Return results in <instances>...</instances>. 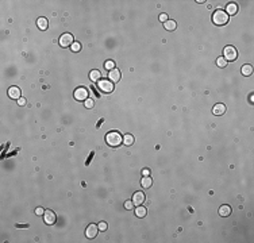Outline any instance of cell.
Listing matches in <instances>:
<instances>
[{"mask_svg": "<svg viewBox=\"0 0 254 243\" xmlns=\"http://www.w3.org/2000/svg\"><path fill=\"white\" fill-rule=\"evenodd\" d=\"M106 142L108 146H111V147H116V146H119L122 142H123V137H122L118 131H110V133L106 135Z\"/></svg>", "mask_w": 254, "mask_h": 243, "instance_id": "cell-1", "label": "cell"}, {"mask_svg": "<svg viewBox=\"0 0 254 243\" xmlns=\"http://www.w3.org/2000/svg\"><path fill=\"white\" fill-rule=\"evenodd\" d=\"M212 22L216 26H224L228 22V15L226 14V11L223 10H216L215 12L212 14Z\"/></svg>", "mask_w": 254, "mask_h": 243, "instance_id": "cell-2", "label": "cell"}, {"mask_svg": "<svg viewBox=\"0 0 254 243\" xmlns=\"http://www.w3.org/2000/svg\"><path fill=\"white\" fill-rule=\"evenodd\" d=\"M238 57V51L234 46H226L223 50V58L226 61H235Z\"/></svg>", "mask_w": 254, "mask_h": 243, "instance_id": "cell-3", "label": "cell"}, {"mask_svg": "<svg viewBox=\"0 0 254 243\" xmlns=\"http://www.w3.org/2000/svg\"><path fill=\"white\" fill-rule=\"evenodd\" d=\"M99 89L104 93H111L114 91V83L111 80H107V78H103V80H99Z\"/></svg>", "mask_w": 254, "mask_h": 243, "instance_id": "cell-4", "label": "cell"}, {"mask_svg": "<svg viewBox=\"0 0 254 243\" xmlns=\"http://www.w3.org/2000/svg\"><path fill=\"white\" fill-rule=\"evenodd\" d=\"M58 42H60V46H62V47H69V46H72L73 42H74L73 41V35L69 34V33L62 34Z\"/></svg>", "mask_w": 254, "mask_h": 243, "instance_id": "cell-5", "label": "cell"}, {"mask_svg": "<svg viewBox=\"0 0 254 243\" xmlns=\"http://www.w3.org/2000/svg\"><path fill=\"white\" fill-rule=\"evenodd\" d=\"M73 96H74V99H76V100H78V101H85V100L88 99V89L83 88V87L77 88L76 91H74Z\"/></svg>", "mask_w": 254, "mask_h": 243, "instance_id": "cell-6", "label": "cell"}, {"mask_svg": "<svg viewBox=\"0 0 254 243\" xmlns=\"http://www.w3.org/2000/svg\"><path fill=\"white\" fill-rule=\"evenodd\" d=\"M44 220H45L46 224H49V226L54 224V223H56V213L53 212L52 209L45 211V213H44Z\"/></svg>", "mask_w": 254, "mask_h": 243, "instance_id": "cell-7", "label": "cell"}, {"mask_svg": "<svg viewBox=\"0 0 254 243\" xmlns=\"http://www.w3.org/2000/svg\"><path fill=\"white\" fill-rule=\"evenodd\" d=\"M98 232H99L98 226H95V224H89V226L87 227V231H85V235H87V238L92 239V238H95L96 235H98Z\"/></svg>", "mask_w": 254, "mask_h": 243, "instance_id": "cell-8", "label": "cell"}, {"mask_svg": "<svg viewBox=\"0 0 254 243\" xmlns=\"http://www.w3.org/2000/svg\"><path fill=\"white\" fill-rule=\"evenodd\" d=\"M144 201H145V193H144V192H135L134 196H133V203H134V205H135V207H137V205H141Z\"/></svg>", "mask_w": 254, "mask_h": 243, "instance_id": "cell-9", "label": "cell"}, {"mask_svg": "<svg viewBox=\"0 0 254 243\" xmlns=\"http://www.w3.org/2000/svg\"><path fill=\"white\" fill-rule=\"evenodd\" d=\"M224 112H226V105H224V104L219 103V104L214 105V108H212V113H214V115L220 116V115H223Z\"/></svg>", "mask_w": 254, "mask_h": 243, "instance_id": "cell-10", "label": "cell"}, {"mask_svg": "<svg viewBox=\"0 0 254 243\" xmlns=\"http://www.w3.org/2000/svg\"><path fill=\"white\" fill-rule=\"evenodd\" d=\"M108 78L112 83H118V81L120 80V70L119 69H112V70H110V73H108Z\"/></svg>", "mask_w": 254, "mask_h": 243, "instance_id": "cell-11", "label": "cell"}, {"mask_svg": "<svg viewBox=\"0 0 254 243\" xmlns=\"http://www.w3.org/2000/svg\"><path fill=\"white\" fill-rule=\"evenodd\" d=\"M238 12V6L237 3H228L227 7H226V14L228 16L230 15H235Z\"/></svg>", "mask_w": 254, "mask_h": 243, "instance_id": "cell-12", "label": "cell"}, {"mask_svg": "<svg viewBox=\"0 0 254 243\" xmlns=\"http://www.w3.org/2000/svg\"><path fill=\"white\" fill-rule=\"evenodd\" d=\"M8 96L11 99H20V89L18 87H11L8 89Z\"/></svg>", "mask_w": 254, "mask_h": 243, "instance_id": "cell-13", "label": "cell"}, {"mask_svg": "<svg viewBox=\"0 0 254 243\" xmlns=\"http://www.w3.org/2000/svg\"><path fill=\"white\" fill-rule=\"evenodd\" d=\"M37 26L39 30H48V27H49V22H48V19L46 18H39V19L37 20Z\"/></svg>", "mask_w": 254, "mask_h": 243, "instance_id": "cell-14", "label": "cell"}, {"mask_svg": "<svg viewBox=\"0 0 254 243\" xmlns=\"http://www.w3.org/2000/svg\"><path fill=\"white\" fill-rule=\"evenodd\" d=\"M141 185H142V187H144V188H146V189L150 188V187H152V185H153V180H152V177H150V176H144V178H142V180H141Z\"/></svg>", "mask_w": 254, "mask_h": 243, "instance_id": "cell-15", "label": "cell"}, {"mask_svg": "<svg viewBox=\"0 0 254 243\" xmlns=\"http://www.w3.org/2000/svg\"><path fill=\"white\" fill-rule=\"evenodd\" d=\"M146 213H148V211H146L145 207L137 205V208H135V216H137V217H145Z\"/></svg>", "mask_w": 254, "mask_h": 243, "instance_id": "cell-16", "label": "cell"}, {"mask_svg": "<svg viewBox=\"0 0 254 243\" xmlns=\"http://www.w3.org/2000/svg\"><path fill=\"white\" fill-rule=\"evenodd\" d=\"M231 213V207L230 205H222L219 208V215L220 216H230Z\"/></svg>", "mask_w": 254, "mask_h": 243, "instance_id": "cell-17", "label": "cell"}, {"mask_svg": "<svg viewBox=\"0 0 254 243\" xmlns=\"http://www.w3.org/2000/svg\"><path fill=\"white\" fill-rule=\"evenodd\" d=\"M164 27H165L168 31H173L174 28L177 27V24H176V22H174V20H169V19H168L166 22L164 23Z\"/></svg>", "mask_w": 254, "mask_h": 243, "instance_id": "cell-18", "label": "cell"}, {"mask_svg": "<svg viewBox=\"0 0 254 243\" xmlns=\"http://www.w3.org/2000/svg\"><path fill=\"white\" fill-rule=\"evenodd\" d=\"M123 143L126 145V146H131L134 143V137L131 134H126L123 137Z\"/></svg>", "mask_w": 254, "mask_h": 243, "instance_id": "cell-19", "label": "cell"}, {"mask_svg": "<svg viewBox=\"0 0 254 243\" xmlns=\"http://www.w3.org/2000/svg\"><path fill=\"white\" fill-rule=\"evenodd\" d=\"M241 72H242L243 76H250V74L253 73V66L252 65H243Z\"/></svg>", "mask_w": 254, "mask_h": 243, "instance_id": "cell-20", "label": "cell"}, {"mask_svg": "<svg viewBox=\"0 0 254 243\" xmlns=\"http://www.w3.org/2000/svg\"><path fill=\"white\" fill-rule=\"evenodd\" d=\"M100 72L99 70H91V73H89V78H91L92 81H99L100 80Z\"/></svg>", "mask_w": 254, "mask_h": 243, "instance_id": "cell-21", "label": "cell"}, {"mask_svg": "<svg viewBox=\"0 0 254 243\" xmlns=\"http://www.w3.org/2000/svg\"><path fill=\"white\" fill-rule=\"evenodd\" d=\"M216 65L219 66V68H226L227 65V61L223 58V57H218V60H216Z\"/></svg>", "mask_w": 254, "mask_h": 243, "instance_id": "cell-22", "label": "cell"}, {"mask_svg": "<svg viewBox=\"0 0 254 243\" xmlns=\"http://www.w3.org/2000/svg\"><path fill=\"white\" fill-rule=\"evenodd\" d=\"M104 68H106L107 70H112V69H115V62H114V61H106Z\"/></svg>", "mask_w": 254, "mask_h": 243, "instance_id": "cell-23", "label": "cell"}, {"mask_svg": "<svg viewBox=\"0 0 254 243\" xmlns=\"http://www.w3.org/2000/svg\"><path fill=\"white\" fill-rule=\"evenodd\" d=\"M70 49H72V51L78 53L81 50V43H78V42H73V45L70 46Z\"/></svg>", "mask_w": 254, "mask_h": 243, "instance_id": "cell-24", "label": "cell"}, {"mask_svg": "<svg viewBox=\"0 0 254 243\" xmlns=\"http://www.w3.org/2000/svg\"><path fill=\"white\" fill-rule=\"evenodd\" d=\"M84 105H85V108H92V107L95 105V100H92V99H87L84 101Z\"/></svg>", "mask_w": 254, "mask_h": 243, "instance_id": "cell-25", "label": "cell"}, {"mask_svg": "<svg viewBox=\"0 0 254 243\" xmlns=\"http://www.w3.org/2000/svg\"><path fill=\"white\" fill-rule=\"evenodd\" d=\"M134 207V203H133V200H127L126 203H124V208L126 209H131Z\"/></svg>", "mask_w": 254, "mask_h": 243, "instance_id": "cell-26", "label": "cell"}, {"mask_svg": "<svg viewBox=\"0 0 254 243\" xmlns=\"http://www.w3.org/2000/svg\"><path fill=\"white\" fill-rule=\"evenodd\" d=\"M98 227H99V231H106L107 230V223L106 221H100Z\"/></svg>", "mask_w": 254, "mask_h": 243, "instance_id": "cell-27", "label": "cell"}, {"mask_svg": "<svg viewBox=\"0 0 254 243\" xmlns=\"http://www.w3.org/2000/svg\"><path fill=\"white\" fill-rule=\"evenodd\" d=\"M35 213H37L38 216H41V215H44L45 213V208H42V207H38L37 209H35Z\"/></svg>", "mask_w": 254, "mask_h": 243, "instance_id": "cell-28", "label": "cell"}, {"mask_svg": "<svg viewBox=\"0 0 254 243\" xmlns=\"http://www.w3.org/2000/svg\"><path fill=\"white\" fill-rule=\"evenodd\" d=\"M160 20L165 23L166 20H168V14H161V15H160Z\"/></svg>", "mask_w": 254, "mask_h": 243, "instance_id": "cell-29", "label": "cell"}, {"mask_svg": "<svg viewBox=\"0 0 254 243\" xmlns=\"http://www.w3.org/2000/svg\"><path fill=\"white\" fill-rule=\"evenodd\" d=\"M18 104H19V105H26V99H24V97L18 99Z\"/></svg>", "mask_w": 254, "mask_h": 243, "instance_id": "cell-30", "label": "cell"}, {"mask_svg": "<svg viewBox=\"0 0 254 243\" xmlns=\"http://www.w3.org/2000/svg\"><path fill=\"white\" fill-rule=\"evenodd\" d=\"M142 174H144V176H149V174H150V170H149V169H144Z\"/></svg>", "mask_w": 254, "mask_h": 243, "instance_id": "cell-31", "label": "cell"}, {"mask_svg": "<svg viewBox=\"0 0 254 243\" xmlns=\"http://www.w3.org/2000/svg\"><path fill=\"white\" fill-rule=\"evenodd\" d=\"M16 227L18 228H27L28 226H27V224H16Z\"/></svg>", "mask_w": 254, "mask_h": 243, "instance_id": "cell-32", "label": "cell"}]
</instances>
